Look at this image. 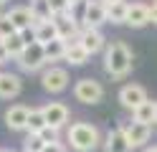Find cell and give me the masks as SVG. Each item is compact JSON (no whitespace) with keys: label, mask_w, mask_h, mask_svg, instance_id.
<instances>
[{"label":"cell","mask_w":157,"mask_h":152,"mask_svg":"<svg viewBox=\"0 0 157 152\" xmlns=\"http://www.w3.org/2000/svg\"><path fill=\"white\" fill-rule=\"evenodd\" d=\"M101 23H109L106 20V5L99 0H89L84 13V28H99Z\"/></svg>","instance_id":"cell-10"},{"label":"cell","mask_w":157,"mask_h":152,"mask_svg":"<svg viewBox=\"0 0 157 152\" xmlns=\"http://www.w3.org/2000/svg\"><path fill=\"white\" fill-rule=\"evenodd\" d=\"M28 117H31V109L28 107L13 104L10 109L5 111V124H8V129H13V132H23V129H28Z\"/></svg>","instance_id":"cell-9"},{"label":"cell","mask_w":157,"mask_h":152,"mask_svg":"<svg viewBox=\"0 0 157 152\" xmlns=\"http://www.w3.org/2000/svg\"><path fill=\"white\" fill-rule=\"evenodd\" d=\"M43 48H46V58H48V64H51V61H61V58L66 56V41H61V38L51 41V43H46Z\"/></svg>","instance_id":"cell-23"},{"label":"cell","mask_w":157,"mask_h":152,"mask_svg":"<svg viewBox=\"0 0 157 152\" xmlns=\"http://www.w3.org/2000/svg\"><path fill=\"white\" fill-rule=\"evenodd\" d=\"M142 152H157V145H147V147H144Z\"/></svg>","instance_id":"cell-32"},{"label":"cell","mask_w":157,"mask_h":152,"mask_svg":"<svg viewBox=\"0 0 157 152\" xmlns=\"http://www.w3.org/2000/svg\"><path fill=\"white\" fill-rule=\"evenodd\" d=\"M31 10H33L36 23H43V20H53V18H56L48 0H31Z\"/></svg>","instance_id":"cell-21"},{"label":"cell","mask_w":157,"mask_h":152,"mask_svg":"<svg viewBox=\"0 0 157 152\" xmlns=\"http://www.w3.org/2000/svg\"><path fill=\"white\" fill-rule=\"evenodd\" d=\"M0 152H13V150H0Z\"/></svg>","instance_id":"cell-35"},{"label":"cell","mask_w":157,"mask_h":152,"mask_svg":"<svg viewBox=\"0 0 157 152\" xmlns=\"http://www.w3.org/2000/svg\"><path fill=\"white\" fill-rule=\"evenodd\" d=\"M155 3H157V0H155Z\"/></svg>","instance_id":"cell-38"},{"label":"cell","mask_w":157,"mask_h":152,"mask_svg":"<svg viewBox=\"0 0 157 152\" xmlns=\"http://www.w3.org/2000/svg\"><path fill=\"white\" fill-rule=\"evenodd\" d=\"M43 127H48L46 114H43V107L41 109H31V117H28V134H38Z\"/></svg>","instance_id":"cell-22"},{"label":"cell","mask_w":157,"mask_h":152,"mask_svg":"<svg viewBox=\"0 0 157 152\" xmlns=\"http://www.w3.org/2000/svg\"><path fill=\"white\" fill-rule=\"evenodd\" d=\"M41 84L46 91H51V94H61V91L68 86V71L61 68V66H48L41 76Z\"/></svg>","instance_id":"cell-5"},{"label":"cell","mask_w":157,"mask_h":152,"mask_svg":"<svg viewBox=\"0 0 157 152\" xmlns=\"http://www.w3.org/2000/svg\"><path fill=\"white\" fill-rule=\"evenodd\" d=\"M46 64H48V58H46L43 43H31V46H25V51L21 53V58H18V66H21L23 71H28V74L41 71Z\"/></svg>","instance_id":"cell-4"},{"label":"cell","mask_w":157,"mask_h":152,"mask_svg":"<svg viewBox=\"0 0 157 152\" xmlns=\"http://www.w3.org/2000/svg\"><path fill=\"white\" fill-rule=\"evenodd\" d=\"M8 18L13 20L15 30H25V28H33L36 25V18H33V10L25 8V5H18V8H10L8 10Z\"/></svg>","instance_id":"cell-14"},{"label":"cell","mask_w":157,"mask_h":152,"mask_svg":"<svg viewBox=\"0 0 157 152\" xmlns=\"http://www.w3.org/2000/svg\"><path fill=\"white\" fill-rule=\"evenodd\" d=\"M74 3H81V0H71V5H74Z\"/></svg>","instance_id":"cell-34"},{"label":"cell","mask_w":157,"mask_h":152,"mask_svg":"<svg viewBox=\"0 0 157 152\" xmlns=\"http://www.w3.org/2000/svg\"><path fill=\"white\" fill-rule=\"evenodd\" d=\"M147 23H150V5L132 3V5H129V15H127V25H132V28H144Z\"/></svg>","instance_id":"cell-16"},{"label":"cell","mask_w":157,"mask_h":152,"mask_svg":"<svg viewBox=\"0 0 157 152\" xmlns=\"http://www.w3.org/2000/svg\"><path fill=\"white\" fill-rule=\"evenodd\" d=\"M124 129V137L127 142L132 145V150L137 147H144L152 137V124H142V122H129V124H122Z\"/></svg>","instance_id":"cell-6"},{"label":"cell","mask_w":157,"mask_h":152,"mask_svg":"<svg viewBox=\"0 0 157 152\" xmlns=\"http://www.w3.org/2000/svg\"><path fill=\"white\" fill-rule=\"evenodd\" d=\"M43 114H46L48 127L61 129L66 122H68V107L61 104V101H51V104H46V107H43Z\"/></svg>","instance_id":"cell-11"},{"label":"cell","mask_w":157,"mask_h":152,"mask_svg":"<svg viewBox=\"0 0 157 152\" xmlns=\"http://www.w3.org/2000/svg\"><path fill=\"white\" fill-rule=\"evenodd\" d=\"M8 61H10V53H8L5 43H3V41H0V66H3V64H8Z\"/></svg>","instance_id":"cell-30"},{"label":"cell","mask_w":157,"mask_h":152,"mask_svg":"<svg viewBox=\"0 0 157 152\" xmlns=\"http://www.w3.org/2000/svg\"><path fill=\"white\" fill-rule=\"evenodd\" d=\"M155 111H157V101H150L147 99L142 107H137L132 114H134V122H142V124H155Z\"/></svg>","instance_id":"cell-20"},{"label":"cell","mask_w":157,"mask_h":152,"mask_svg":"<svg viewBox=\"0 0 157 152\" xmlns=\"http://www.w3.org/2000/svg\"><path fill=\"white\" fill-rule=\"evenodd\" d=\"M48 3H51L53 15H63L66 10H71V0H48Z\"/></svg>","instance_id":"cell-27"},{"label":"cell","mask_w":157,"mask_h":152,"mask_svg":"<svg viewBox=\"0 0 157 152\" xmlns=\"http://www.w3.org/2000/svg\"><path fill=\"white\" fill-rule=\"evenodd\" d=\"M23 152H25V150H23Z\"/></svg>","instance_id":"cell-40"},{"label":"cell","mask_w":157,"mask_h":152,"mask_svg":"<svg viewBox=\"0 0 157 152\" xmlns=\"http://www.w3.org/2000/svg\"><path fill=\"white\" fill-rule=\"evenodd\" d=\"M3 43H5V48H8V53H10V58H15V61L21 58V53L25 51V41L21 38V33H13L10 38H5Z\"/></svg>","instance_id":"cell-24"},{"label":"cell","mask_w":157,"mask_h":152,"mask_svg":"<svg viewBox=\"0 0 157 152\" xmlns=\"http://www.w3.org/2000/svg\"><path fill=\"white\" fill-rule=\"evenodd\" d=\"M0 76H3V74H0Z\"/></svg>","instance_id":"cell-39"},{"label":"cell","mask_w":157,"mask_h":152,"mask_svg":"<svg viewBox=\"0 0 157 152\" xmlns=\"http://www.w3.org/2000/svg\"><path fill=\"white\" fill-rule=\"evenodd\" d=\"M78 43H81L89 53H99L104 48V36L99 28H81V36H78Z\"/></svg>","instance_id":"cell-13"},{"label":"cell","mask_w":157,"mask_h":152,"mask_svg":"<svg viewBox=\"0 0 157 152\" xmlns=\"http://www.w3.org/2000/svg\"><path fill=\"white\" fill-rule=\"evenodd\" d=\"M155 124H157V111H155Z\"/></svg>","instance_id":"cell-36"},{"label":"cell","mask_w":157,"mask_h":152,"mask_svg":"<svg viewBox=\"0 0 157 152\" xmlns=\"http://www.w3.org/2000/svg\"><path fill=\"white\" fill-rule=\"evenodd\" d=\"M58 38V25H56V18L53 20H43V23H36V41L38 43H51V41Z\"/></svg>","instance_id":"cell-18"},{"label":"cell","mask_w":157,"mask_h":152,"mask_svg":"<svg viewBox=\"0 0 157 152\" xmlns=\"http://www.w3.org/2000/svg\"><path fill=\"white\" fill-rule=\"evenodd\" d=\"M23 89V81L21 76L15 74H3L0 76V99H15Z\"/></svg>","instance_id":"cell-15"},{"label":"cell","mask_w":157,"mask_h":152,"mask_svg":"<svg viewBox=\"0 0 157 152\" xmlns=\"http://www.w3.org/2000/svg\"><path fill=\"white\" fill-rule=\"evenodd\" d=\"M150 23H157V3L150 5Z\"/></svg>","instance_id":"cell-31"},{"label":"cell","mask_w":157,"mask_h":152,"mask_svg":"<svg viewBox=\"0 0 157 152\" xmlns=\"http://www.w3.org/2000/svg\"><path fill=\"white\" fill-rule=\"evenodd\" d=\"M99 3H104V5H112V3H122V0H99Z\"/></svg>","instance_id":"cell-33"},{"label":"cell","mask_w":157,"mask_h":152,"mask_svg":"<svg viewBox=\"0 0 157 152\" xmlns=\"http://www.w3.org/2000/svg\"><path fill=\"white\" fill-rule=\"evenodd\" d=\"M119 101H122L124 109L134 111L137 107H142L144 101H147V91H144L140 84H127V86H122V91H119Z\"/></svg>","instance_id":"cell-8"},{"label":"cell","mask_w":157,"mask_h":152,"mask_svg":"<svg viewBox=\"0 0 157 152\" xmlns=\"http://www.w3.org/2000/svg\"><path fill=\"white\" fill-rule=\"evenodd\" d=\"M3 3H5V0H0V5H3Z\"/></svg>","instance_id":"cell-37"},{"label":"cell","mask_w":157,"mask_h":152,"mask_svg":"<svg viewBox=\"0 0 157 152\" xmlns=\"http://www.w3.org/2000/svg\"><path fill=\"white\" fill-rule=\"evenodd\" d=\"M104 68L112 79H124L132 71V51L127 43L122 41H114V43L106 46L104 51Z\"/></svg>","instance_id":"cell-2"},{"label":"cell","mask_w":157,"mask_h":152,"mask_svg":"<svg viewBox=\"0 0 157 152\" xmlns=\"http://www.w3.org/2000/svg\"><path fill=\"white\" fill-rule=\"evenodd\" d=\"M74 96H76V101H81V104L94 107V104H99L104 99V86L96 79H78L74 84Z\"/></svg>","instance_id":"cell-3"},{"label":"cell","mask_w":157,"mask_h":152,"mask_svg":"<svg viewBox=\"0 0 157 152\" xmlns=\"http://www.w3.org/2000/svg\"><path fill=\"white\" fill-rule=\"evenodd\" d=\"M13 33H18V30H15V25H13V20L8 18V13H5V15H0V41L10 38Z\"/></svg>","instance_id":"cell-25"},{"label":"cell","mask_w":157,"mask_h":152,"mask_svg":"<svg viewBox=\"0 0 157 152\" xmlns=\"http://www.w3.org/2000/svg\"><path fill=\"white\" fill-rule=\"evenodd\" d=\"M56 25H58V38L66 43H74L81 36V25L71 18V10H66L63 15H56Z\"/></svg>","instance_id":"cell-7"},{"label":"cell","mask_w":157,"mask_h":152,"mask_svg":"<svg viewBox=\"0 0 157 152\" xmlns=\"http://www.w3.org/2000/svg\"><path fill=\"white\" fill-rule=\"evenodd\" d=\"M43 147H46V142L41 139V134H28V139H25V152H43Z\"/></svg>","instance_id":"cell-26"},{"label":"cell","mask_w":157,"mask_h":152,"mask_svg":"<svg viewBox=\"0 0 157 152\" xmlns=\"http://www.w3.org/2000/svg\"><path fill=\"white\" fill-rule=\"evenodd\" d=\"M43 152H68V147L63 145V142H51V145H46Z\"/></svg>","instance_id":"cell-29"},{"label":"cell","mask_w":157,"mask_h":152,"mask_svg":"<svg viewBox=\"0 0 157 152\" xmlns=\"http://www.w3.org/2000/svg\"><path fill=\"white\" fill-rule=\"evenodd\" d=\"M89 51H86L78 41H74V43H66V56H63V61H68L71 66H84L86 61H89Z\"/></svg>","instance_id":"cell-17"},{"label":"cell","mask_w":157,"mask_h":152,"mask_svg":"<svg viewBox=\"0 0 157 152\" xmlns=\"http://www.w3.org/2000/svg\"><path fill=\"white\" fill-rule=\"evenodd\" d=\"M38 134H41V139L46 142V145H51V142H58V129H56V127H43Z\"/></svg>","instance_id":"cell-28"},{"label":"cell","mask_w":157,"mask_h":152,"mask_svg":"<svg viewBox=\"0 0 157 152\" xmlns=\"http://www.w3.org/2000/svg\"><path fill=\"white\" fill-rule=\"evenodd\" d=\"M104 152H132V145L127 142L122 127H114V129L106 132V137H104Z\"/></svg>","instance_id":"cell-12"},{"label":"cell","mask_w":157,"mask_h":152,"mask_svg":"<svg viewBox=\"0 0 157 152\" xmlns=\"http://www.w3.org/2000/svg\"><path fill=\"white\" fill-rule=\"evenodd\" d=\"M66 142L74 152H94L101 145V132L89 122H74L66 132Z\"/></svg>","instance_id":"cell-1"},{"label":"cell","mask_w":157,"mask_h":152,"mask_svg":"<svg viewBox=\"0 0 157 152\" xmlns=\"http://www.w3.org/2000/svg\"><path fill=\"white\" fill-rule=\"evenodd\" d=\"M127 15H129V3H112V5H106V20L109 23H127Z\"/></svg>","instance_id":"cell-19"}]
</instances>
